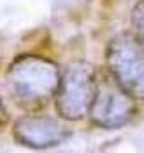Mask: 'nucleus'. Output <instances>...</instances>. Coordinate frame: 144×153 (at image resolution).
<instances>
[{"label": "nucleus", "instance_id": "f03ea898", "mask_svg": "<svg viewBox=\"0 0 144 153\" xmlns=\"http://www.w3.org/2000/svg\"><path fill=\"white\" fill-rule=\"evenodd\" d=\"M97 88L96 70L83 61L72 63L59 78L56 108L63 119L78 121L88 114Z\"/></svg>", "mask_w": 144, "mask_h": 153}, {"label": "nucleus", "instance_id": "39448f33", "mask_svg": "<svg viewBox=\"0 0 144 153\" xmlns=\"http://www.w3.org/2000/svg\"><path fill=\"white\" fill-rule=\"evenodd\" d=\"M13 135L24 146L34 149H45L61 144L68 137V131L61 123H58L52 117L24 115L15 123Z\"/></svg>", "mask_w": 144, "mask_h": 153}, {"label": "nucleus", "instance_id": "7ed1b4c3", "mask_svg": "<svg viewBox=\"0 0 144 153\" xmlns=\"http://www.w3.org/2000/svg\"><path fill=\"white\" fill-rule=\"evenodd\" d=\"M114 79L133 97H144V47L128 33L117 34L106 51Z\"/></svg>", "mask_w": 144, "mask_h": 153}, {"label": "nucleus", "instance_id": "0eeeda50", "mask_svg": "<svg viewBox=\"0 0 144 153\" xmlns=\"http://www.w3.org/2000/svg\"><path fill=\"white\" fill-rule=\"evenodd\" d=\"M7 123V112H6V106L2 105V101H0V126Z\"/></svg>", "mask_w": 144, "mask_h": 153}, {"label": "nucleus", "instance_id": "20e7f679", "mask_svg": "<svg viewBox=\"0 0 144 153\" xmlns=\"http://www.w3.org/2000/svg\"><path fill=\"white\" fill-rule=\"evenodd\" d=\"M133 96H130L115 79H103L97 85L92 106L88 110L92 121L103 128H119L126 124L133 117Z\"/></svg>", "mask_w": 144, "mask_h": 153}, {"label": "nucleus", "instance_id": "f257e3e1", "mask_svg": "<svg viewBox=\"0 0 144 153\" xmlns=\"http://www.w3.org/2000/svg\"><path fill=\"white\" fill-rule=\"evenodd\" d=\"M61 74L52 59L36 54L18 56L7 68L13 97L25 108H40L56 94Z\"/></svg>", "mask_w": 144, "mask_h": 153}, {"label": "nucleus", "instance_id": "423d86ee", "mask_svg": "<svg viewBox=\"0 0 144 153\" xmlns=\"http://www.w3.org/2000/svg\"><path fill=\"white\" fill-rule=\"evenodd\" d=\"M131 27L135 33L133 38L144 47V0H139L131 9Z\"/></svg>", "mask_w": 144, "mask_h": 153}]
</instances>
